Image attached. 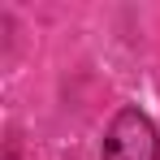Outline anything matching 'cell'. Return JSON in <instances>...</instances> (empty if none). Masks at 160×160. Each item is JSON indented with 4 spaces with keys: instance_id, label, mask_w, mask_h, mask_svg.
Returning a JSON list of instances; mask_svg holds the SVG:
<instances>
[{
    "instance_id": "6da1fadb",
    "label": "cell",
    "mask_w": 160,
    "mask_h": 160,
    "mask_svg": "<svg viewBox=\"0 0 160 160\" xmlns=\"http://www.w3.org/2000/svg\"><path fill=\"white\" fill-rule=\"evenodd\" d=\"M104 160H160L156 121L134 104L117 108L104 130Z\"/></svg>"
}]
</instances>
